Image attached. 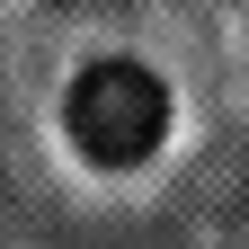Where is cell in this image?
Instances as JSON below:
<instances>
[{"mask_svg":"<svg viewBox=\"0 0 249 249\" xmlns=\"http://www.w3.org/2000/svg\"><path fill=\"white\" fill-rule=\"evenodd\" d=\"M62 124H71V142L98 169H134L142 151L160 142L169 98H160V80H151L142 62H89L71 80V98H62Z\"/></svg>","mask_w":249,"mask_h":249,"instance_id":"1","label":"cell"}]
</instances>
